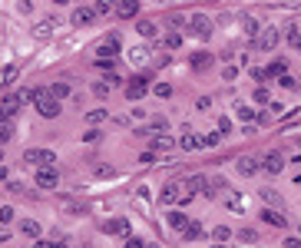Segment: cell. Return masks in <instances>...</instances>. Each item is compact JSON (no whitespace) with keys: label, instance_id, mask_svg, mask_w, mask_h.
<instances>
[{"label":"cell","instance_id":"1","mask_svg":"<svg viewBox=\"0 0 301 248\" xmlns=\"http://www.w3.org/2000/svg\"><path fill=\"white\" fill-rule=\"evenodd\" d=\"M189 33L199 37V40H209L212 37V20H209L205 13H192V17H189Z\"/></svg>","mask_w":301,"mask_h":248},{"label":"cell","instance_id":"2","mask_svg":"<svg viewBox=\"0 0 301 248\" xmlns=\"http://www.w3.org/2000/svg\"><path fill=\"white\" fill-rule=\"evenodd\" d=\"M24 162H27V166H37V169H47V166H53V162H57V155H53L50 149H27V152H24Z\"/></svg>","mask_w":301,"mask_h":248},{"label":"cell","instance_id":"3","mask_svg":"<svg viewBox=\"0 0 301 248\" xmlns=\"http://www.w3.org/2000/svg\"><path fill=\"white\" fill-rule=\"evenodd\" d=\"M275 43H278V30L275 27H262V30L255 33V50H275Z\"/></svg>","mask_w":301,"mask_h":248},{"label":"cell","instance_id":"4","mask_svg":"<svg viewBox=\"0 0 301 248\" xmlns=\"http://www.w3.org/2000/svg\"><path fill=\"white\" fill-rule=\"evenodd\" d=\"M262 169H265L268 175H278V172L285 169V155H282V152H268V155L262 159Z\"/></svg>","mask_w":301,"mask_h":248},{"label":"cell","instance_id":"5","mask_svg":"<svg viewBox=\"0 0 301 248\" xmlns=\"http://www.w3.org/2000/svg\"><path fill=\"white\" fill-rule=\"evenodd\" d=\"M139 13V0H116V17L132 20Z\"/></svg>","mask_w":301,"mask_h":248},{"label":"cell","instance_id":"6","mask_svg":"<svg viewBox=\"0 0 301 248\" xmlns=\"http://www.w3.org/2000/svg\"><path fill=\"white\" fill-rule=\"evenodd\" d=\"M262 222L265 225H275V229H288V218H285L278 209H265L262 212Z\"/></svg>","mask_w":301,"mask_h":248},{"label":"cell","instance_id":"7","mask_svg":"<svg viewBox=\"0 0 301 248\" xmlns=\"http://www.w3.org/2000/svg\"><path fill=\"white\" fill-rule=\"evenodd\" d=\"M146 89H149V83H146V76H136V80L126 86V96L129 99H143L146 96Z\"/></svg>","mask_w":301,"mask_h":248},{"label":"cell","instance_id":"8","mask_svg":"<svg viewBox=\"0 0 301 248\" xmlns=\"http://www.w3.org/2000/svg\"><path fill=\"white\" fill-rule=\"evenodd\" d=\"M17 109H20V99L17 96L0 99V119H13V116H17Z\"/></svg>","mask_w":301,"mask_h":248},{"label":"cell","instance_id":"9","mask_svg":"<svg viewBox=\"0 0 301 248\" xmlns=\"http://www.w3.org/2000/svg\"><path fill=\"white\" fill-rule=\"evenodd\" d=\"M37 186L40 189H53V186H57V169H53V166L40 169V172H37Z\"/></svg>","mask_w":301,"mask_h":248},{"label":"cell","instance_id":"10","mask_svg":"<svg viewBox=\"0 0 301 248\" xmlns=\"http://www.w3.org/2000/svg\"><path fill=\"white\" fill-rule=\"evenodd\" d=\"M116 50H120V40L109 37V40H103V43H100V50H96V53H100V60H113Z\"/></svg>","mask_w":301,"mask_h":248},{"label":"cell","instance_id":"11","mask_svg":"<svg viewBox=\"0 0 301 248\" xmlns=\"http://www.w3.org/2000/svg\"><path fill=\"white\" fill-rule=\"evenodd\" d=\"M258 169H262V162H258L255 155H242V159H239V172L242 175H255Z\"/></svg>","mask_w":301,"mask_h":248},{"label":"cell","instance_id":"12","mask_svg":"<svg viewBox=\"0 0 301 248\" xmlns=\"http://www.w3.org/2000/svg\"><path fill=\"white\" fill-rule=\"evenodd\" d=\"M205 175H189L186 179V195H195V192H205Z\"/></svg>","mask_w":301,"mask_h":248},{"label":"cell","instance_id":"13","mask_svg":"<svg viewBox=\"0 0 301 248\" xmlns=\"http://www.w3.org/2000/svg\"><path fill=\"white\" fill-rule=\"evenodd\" d=\"M179 198H182L179 186H163V192H159V202H163V205H176Z\"/></svg>","mask_w":301,"mask_h":248},{"label":"cell","instance_id":"14","mask_svg":"<svg viewBox=\"0 0 301 248\" xmlns=\"http://www.w3.org/2000/svg\"><path fill=\"white\" fill-rule=\"evenodd\" d=\"M93 17H96V10H93V7H80V10H73V24H76V27L93 24Z\"/></svg>","mask_w":301,"mask_h":248},{"label":"cell","instance_id":"15","mask_svg":"<svg viewBox=\"0 0 301 248\" xmlns=\"http://www.w3.org/2000/svg\"><path fill=\"white\" fill-rule=\"evenodd\" d=\"M13 80H17V66L10 63V66H4V70H0V93H4L7 86H13Z\"/></svg>","mask_w":301,"mask_h":248},{"label":"cell","instance_id":"16","mask_svg":"<svg viewBox=\"0 0 301 248\" xmlns=\"http://www.w3.org/2000/svg\"><path fill=\"white\" fill-rule=\"evenodd\" d=\"M106 232L109 235H129V222L126 218H113V222H106Z\"/></svg>","mask_w":301,"mask_h":248},{"label":"cell","instance_id":"17","mask_svg":"<svg viewBox=\"0 0 301 248\" xmlns=\"http://www.w3.org/2000/svg\"><path fill=\"white\" fill-rule=\"evenodd\" d=\"M202 222H189L186 229H182V238H186V242H195V238H202Z\"/></svg>","mask_w":301,"mask_h":248},{"label":"cell","instance_id":"18","mask_svg":"<svg viewBox=\"0 0 301 248\" xmlns=\"http://www.w3.org/2000/svg\"><path fill=\"white\" fill-rule=\"evenodd\" d=\"M172 146L176 143H172V136H166V132L163 136H152V152H169Z\"/></svg>","mask_w":301,"mask_h":248},{"label":"cell","instance_id":"19","mask_svg":"<svg viewBox=\"0 0 301 248\" xmlns=\"http://www.w3.org/2000/svg\"><path fill=\"white\" fill-rule=\"evenodd\" d=\"M179 146H182V149H186V152H192V149H199V146H202V139H195V136H192V132H189V129H186V136H182V139H179Z\"/></svg>","mask_w":301,"mask_h":248},{"label":"cell","instance_id":"20","mask_svg":"<svg viewBox=\"0 0 301 248\" xmlns=\"http://www.w3.org/2000/svg\"><path fill=\"white\" fill-rule=\"evenodd\" d=\"M60 205L70 212V215H80V212H83V205L76 202V198H66V195H60Z\"/></svg>","mask_w":301,"mask_h":248},{"label":"cell","instance_id":"21","mask_svg":"<svg viewBox=\"0 0 301 248\" xmlns=\"http://www.w3.org/2000/svg\"><path fill=\"white\" fill-rule=\"evenodd\" d=\"M13 139V123L10 119H0V143H10Z\"/></svg>","mask_w":301,"mask_h":248},{"label":"cell","instance_id":"22","mask_svg":"<svg viewBox=\"0 0 301 248\" xmlns=\"http://www.w3.org/2000/svg\"><path fill=\"white\" fill-rule=\"evenodd\" d=\"M136 30L143 33V37H156V33H159V27L152 24V20H139V27H136Z\"/></svg>","mask_w":301,"mask_h":248},{"label":"cell","instance_id":"23","mask_svg":"<svg viewBox=\"0 0 301 248\" xmlns=\"http://www.w3.org/2000/svg\"><path fill=\"white\" fill-rule=\"evenodd\" d=\"M212 238H215V242H228V238H232V229H228V225H215Z\"/></svg>","mask_w":301,"mask_h":248},{"label":"cell","instance_id":"24","mask_svg":"<svg viewBox=\"0 0 301 248\" xmlns=\"http://www.w3.org/2000/svg\"><path fill=\"white\" fill-rule=\"evenodd\" d=\"M20 232H24V235H30V238H37V235H40V225L33 222V218H27V222H20Z\"/></svg>","mask_w":301,"mask_h":248},{"label":"cell","instance_id":"25","mask_svg":"<svg viewBox=\"0 0 301 248\" xmlns=\"http://www.w3.org/2000/svg\"><path fill=\"white\" fill-rule=\"evenodd\" d=\"M169 225H172V229H186V225H189L186 212H169Z\"/></svg>","mask_w":301,"mask_h":248},{"label":"cell","instance_id":"26","mask_svg":"<svg viewBox=\"0 0 301 248\" xmlns=\"http://www.w3.org/2000/svg\"><path fill=\"white\" fill-rule=\"evenodd\" d=\"M262 198H265V202H268V205H275V209H282V195H278V192H271V189H262Z\"/></svg>","mask_w":301,"mask_h":248},{"label":"cell","instance_id":"27","mask_svg":"<svg viewBox=\"0 0 301 248\" xmlns=\"http://www.w3.org/2000/svg\"><path fill=\"white\" fill-rule=\"evenodd\" d=\"M93 10H96V13H109V10L116 13V0H96Z\"/></svg>","mask_w":301,"mask_h":248},{"label":"cell","instance_id":"28","mask_svg":"<svg viewBox=\"0 0 301 248\" xmlns=\"http://www.w3.org/2000/svg\"><path fill=\"white\" fill-rule=\"evenodd\" d=\"M209 63H212V53H195V56H192V66H195V70H205Z\"/></svg>","mask_w":301,"mask_h":248},{"label":"cell","instance_id":"29","mask_svg":"<svg viewBox=\"0 0 301 248\" xmlns=\"http://www.w3.org/2000/svg\"><path fill=\"white\" fill-rule=\"evenodd\" d=\"M129 60H132V63H146V60H149V50H146V47H136V50L129 53Z\"/></svg>","mask_w":301,"mask_h":248},{"label":"cell","instance_id":"30","mask_svg":"<svg viewBox=\"0 0 301 248\" xmlns=\"http://www.w3.org/2000/svg\"><path fill=\"white\" fill-rule=\"evenodd\" d=\"M285 70H288V63H285V60H275V63L268 66V76H285Z\"/></svg>","mask_w":301,"mask_h":248},{"label":"cell","instance_id":"31","mask_svg":"<svg viewBox=\"0 0 301 248\" xmlns=\"http://www.w3.org/2000/svg\"><path fill=\"white\" fill-rule=\"evenodd\" d=\"M50 33H53V20H43V24L37 27V37H40V40H47Z\"/></svg>","mask_w":301,"mask_h":248},{"label":"cell","instance_id":"32","mask_svg":"<svg viewBox=\"0 0 301 248\" xmlns=\"http://www.w3.org/2000/svg\"><path fill=\"white\" fill-rule=\"evenodd\" d=\"M169 27L182 30V27H189V17H182V13H172V17H169Z\"/></svg>","mask_w":301,"mask_h":248},{"label":"cell","instance_id":"33","mask_svg":"<svg viewBox=\"0 0 301 248\" xmlns=\"http://www.w3.org/2000/svg\"><path fill=\"white\" fill-rule=\"evenodd\" d=\"M235 112H239V119H255V109H251V106H235Z\"/></svg>","mask_w":301,"mask_h":248},{"label":"cell","instance_id":"34","mask_svg":"<svg viewBox=\"0 0 301 248\" xmlns=\"http://www.w3.org/2000/svg\"><path fill=\"white\" fill-rule=\"evenodd\" d=\"M225 205H228V209H232V212H239V215H242V198L235 195V192H232V195L225 198Z\"/></svg>","mask_w":301,"mask_h":248},{"label":"cell","instance_id":"35","mask_svg":"<svg viewBox=\"0 0 301 248\" xmlns=\"http://www.w3.org/2000/svg\"><path fill=\"white\" fill-rule=\"evenodd\" d=\"M50 93L57 99H63V96H70V86H66V83H57V86H50Z\"/></svg>","mask_w":301,"mask_h":248},{"label":"cell","instance_id":"36","mask_svg":"<svg viewBox=\"0 0 301 248\" xmlns=\"http://www.w3.org/2000/svg\"><path fill=\"white\" fill-rule=\"evenodd\" d=\"M106 116H109L106 109H89V112H86V119H89V123H100V119H106Z\"/></svg>","mask_w":301,"mask_h":248},{"label":"cell","instance_id":"37","mask_svg":"<svg viewBox=\"0 0 301 248\" xmlns=\"http://www.w3.org/2000/svg\"><path fill=\"white\" fill-rule=\"evenodd\" d=\"M242 24H245V33H251V37H255V33L262 30V27H258V24H255V20H251V17H245Z\"/></svg>","mask_w":301,"mask_h":248},{"label":"cell","instance_id":"38","mask_svg":"<svg viewBox=\"0 0 301 248\" xmlns=\"http://www.w3.org/2000/svg\"><path fill=\"white\" fill-rule=\"evenodd\" d=\"M182 43V37H179V33H166V47H169V50H176Z\"/></svg>","mask_w":301,"mask_h":248},{"label":"cell","instance_id":"39","mask_svg":"<svg viewBox=\"0 0 301 248\" xmlns=\"http://www.w3.org/2000/svg\"><path fill=\"white\" fill-rule=\"evenodd\" d=\"M251 80H258V83H268L271 76H268V70H251Z\"/></svg>","mask_w":301,"mask_h":248},{"label":"cell","instance_id":"40","mask_svg":"<svg viewBox=\"0 0 301 248\" xmlns=\"http://www.w3.org/2000/svg\"><path fill=\"white\" fill-rule=\"evenodd\" d=\"M109 89H113L109 83H96V86H93V93H96V96H109Z\"/></svg>","mask_w":301,"mask_h":248},{"label":"cell","instance_id":"41","mask_svg":"<svg viewBox=\"0 0 301 248\" xmlns=\"http://www.w3.org/2000/svg\"><path fill=\"white\" fill-rule=\"evenodd\" d=\"M255 103H268V89H265V86L255 89Z\"/></svg>","mask_w":301,"mask_h":248},{"label":"cell","instance_id":"42","mask_svg":"<svg viewBox=\"0 0 301 248\" xmlns=\"http://www.w3.org/2000/svg\"><path fill=\"white\" fill-rule=\"evenodd\" d=\"M219 136H222V132H209V136L202 139V146H215V143H219Z\"/></svg>","mask_w":301,"mask_h":248},{"label":"cell","instance_id":"43","mask_svg":"<svg viewBox=\"0 0 301 248\" xmlns=\"http://www.w3.org/2000/svg\"><path fill=\"white\" fill-rule=\"evenodd\" d=\"M96 175H100V179H106V175H113V166H96Z\"/></svg>","mask_w":301,"mask_h":248},{"label":"cell","instance_id":"44","mask_svg":"<svg viewBox=\"0 0 301 248\" xmlns=\"http://www.w3.org/2000/svg\"><path fill=\"white\" fill-rule=\"evenodd\" d=\"M169 93H172L169 83H159V86H156V96H169Z\"/></svg>","mask_w":301,"mask_h":248},{"label":"cell","instance_id":"45","mask_svg":"<svg viewBox=\"0 0 301 248\" xmlns=\"http://www.w3.org/2000/svg\"><path fill=\"white\" fill-rule=\"evenodd\" d=\"M10 218H13V209H7V205H4V209H0V222L7 225V222H10Z\"/></svg>","mask_w":301,"mask_h":248},{"label":"cell","instance_id":"46","mask_svg":"<svg viewBox=\"0 0 301 248\" xmlns=\"http://www.w3.org/2000/svg\"><path fill=\"white\" fill-rule=\"evenodd\" d=\"M285 248H301V235H298V238H295V235L285 238Z\"/></svg>","mask_w":301,"mask_h":248},{"label":"cell","instance_id":"47","mask_svg":"<svg viewBox=\"0 0 301 248\" xmlns=\"http://www.w3.org/2000/svg\"><path fill=\"white\" fill-rule=\"evenodd\" d=\"M222 76H225V80H235V76H239V70H235V66H225V70H222Z\"/></svg>","mask_w":301,"mask_h":248},{"label":"cell","instance_id":"48","mask_svg":"<svg viewBox=\"0 0 301 248\" xmlns=\"http://www.w3.org/2000/svg\"><path fill=\"white\" fill-rule=\"evenodd\" d=\"M282 86H285V89H291V86H295V76L285 73V76H282Z\"/></svg>","mask_w":301,"mask_h":248},{"label":"cell","instance_id":"49","mask_svg":"<svg viewBox=\"0 0 301 248\" xmlns=\"http://www.w3.org/2000/svg\"><path fill=\"white\" fill-rule=\"evenodd\" d=\"M255 238H258V235H255L251 229H245V232H242V242H255Z\"/></svg>","mask_w":301,"mask_h":248},{"label":"cell","instance_id":"50","mask_svg":"<svg viewBox=\"0 0 301 248\" xmlns=\"http://www.w3.org/2000/svg\"><path fill=\"white\" fill-rule=\"evenodd\" d=\"M33 248H66V245H57V242H37Z\"/></svg>","mask_w":301,"mask_h":248},{"label":"cell","instance_id":"51","mask_svg":"<svg viewBox=\"0 0 301 248\" xmlns=\"http://www.w3.org/2000/svg\"><path fill=\"white\" fill-rule=\"evenodd\" d=\"M126 248H146V245H143V238H129V242H126Z\"/></svg>","mask_w":301,"mask_h":248},{"label":"cell","instance_id":"52","mask_svg":"<svg viewBox=\"0 0 301 248\" xmlns=\"http://www.w3.org/2000/svg\"><path fill=\"white\" fill-rule=\"evenodd\" d=\"M7 238H10V232H7V229H0V242H7Z\"/></svg>","mask_w":301,"mask_h":248},{"label":"cell","instance_id":"53","mask_svg":"<svg viewBox=\"0 0 301 248\" xmlns=\"http://www.w3.org/2000/svg\"><path fill=\"white\" fill-rule=\"evenodd\" d=\"M291 50H301V33H298V40H295V47H291Z\"/></svg>","mask_w":301,"mask_h":248},{"label":"cell","instance_id":"54","mask_svg":"<svg viewBox=\"0 0 301 248\" xmlns=\"http://www.w3.org/2000/svg\"><path fill=\"white\" fill-rule=\"evenodd\" d=\"M53 4H70V0H53Z\"/></svg>","mask_w":301,"mask_h":248},{"label":"cell","instance_id":"55","mask_svg":"<svg viewBox=\"0 0 301 248\" xmlns=\"http://www.w3.org/2000/svg\"><path fill=\"white\" fill-rule=\"evenodd\" d=\"M146 248H159V245H146Z\"/></svg>","mask_w":301,"mask_h":248},{"label":"cell","instance_id":"56","mask_svg":"<svg viewBox=\"0 0 301 248\" xmlns=\"http://www.w3.org/2000/svg\"><path fill=\"white\" fill-rule=\"evenodd\" d=\"M0 162H4V152H0Z\"/></svg>","mask_w":301,"mask_h":248},{"label":"cell","instance_id":"57","mask_svg":"<svg viewBox=\"0 0 301 248\" xmlns=\"http://www.w3.org/2000/svg\"><path fill=\"white\" fill-rule=\"evenodd\" d=\"M298 235H301V229H298Z\"/></svg>","mask_w":301,"mask_h":248}]
</instances>
